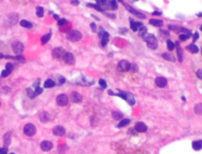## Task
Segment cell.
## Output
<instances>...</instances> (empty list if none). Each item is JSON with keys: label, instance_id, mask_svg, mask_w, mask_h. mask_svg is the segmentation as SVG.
<instances>
[{"label": "cell", "instance_id": "cell-1", "mask_svg": "<svg viewBox=\"0 0 202 154\" xmlns=\"http://www.w3.org/2000/svg\"><path fill=\"white\" fill-rule=\"evenodd\" d=\"M143 40L147 43V46L151 49H156L158 46V41L157 39L155 37L154 35L151 33H145L142 36Z\"/></svg>", "mask_w": 202, "mask_h": 154}, {"label": "cell", "instance_id": "cell-2", "mask_svg": "<svg viewBox=\"0 0 202 154\" xmlns=\"http://www.w3.org/2000/svg\"><path fill=\"white\" fill-rule=\"evenodd\" d=\"M66 38H67L68 41H70L71 42H77V41L82 40V34L80 33L79 31L73 30V31H70L67 33Z\"/></svg>", "mask_w": 202, "mask_h": 154}, {"label": "cell", "instance_id": "cell-3", "mask_svg": "<svg viewBox=\"0 0 202 154\" xmlns=\"http://www.w3.org/2000/svg\"><path fill=\"white\" fill-rule=\"evenodd\" d=\"M36 126L32 123H28L24 127V133H25V135H27L29 137L34 136L36 134Z\"/></svg>", "mask_w": 202, "mask_h": 154}, {"label": "cell", "instance_id": "cell-4", "mask_svg": "<svg viewBox=\"0 0 202 154\" xmlns=\"http://www.w3.org/2000/svg\"><path fill=\"white\" fill-rule=\"evenodd\" d=\"M131 63L127 60H121L118 64V70L121 72H127L130 70Z\"/></svg>", "mask_w": 202, "mask_h": 154}, {"label": "cell", "instance_id": "cell-5", "mask_svg": "<svg viewBox=\"0 0 202 154\" xmlns=\"http://www.w3.org/2000/svg\"><path fill=\"white\" fill-rule=\"evenodd\" d=\"M62 59H63V61L68 65L72 66V65H74V63H75V58H74L73 55L68 51H66Z\"/></svg>", "mask_w": 202, "mask_h": 154}, {"label": "cell", "instance_id": "cell-6", "mask_svg": "<svg viewBox=\"0 0 202 154\" xmlns=\"http://www.w3.org/2000/svg\"><path fill=\"white\" fill-rule=\"evenodd\" d=\"M66 53V51L63 48H55L52 51V56L55 59H63L64 54Z\"/></svg>", "mask_w": 202, "mask_h": 154}, {"label": "cell", "instance_id": "cell-7", "mask_svg": "<svg viewBox=\"0 0 202 154\" xmlns=\"http://www.w3.org/2000/svg\"><path fill=\"white\" fill-rule=\"evenodd\" d=\"M56 103L59 106H66L68 104V97L66 94H60L56 98Z\"/></svg>", "mask_w": 202, "mask_h": 154}, {"label": "cell", "instance_id": "cell-8", "mask_svg": "<svg viewBox=\"0 0 202 154\" xmlns=\"http://www.w3.org/2000/svg\"><path fill=\"white\" fill-rule=\"evenodd\" d=\"M168 28H169V29H171V30H172V31H174L175 32H178V33H183V32H184V33H190V32L188 29H185L183 27H181V26L175 25H169Z\"/></svg>", "mask_w": 202, "mask_h": 154}, {"label": "cell", "instance_id": "cell-9", "mask_svg": "<svg viewBox=\"0 0 202 154\" xmlns=\"http://www.w3.org/2000/svg\"><path fill=\"white\" fill-rule=\"evenodd\" d=\"M12 49H13V51H14V52L15 54L19 55V54H21L22 52H23V51H24V46H23V44H22L21 42L16 41V42H14V43L12 44Z\"/></svg>", "mask_w": 202, "mask_h": 154}, {"label": "cell", "instance_id": "cell-10", "mask_svg": "<svg viewBox=\"0 0 202 154\" xmlns=\"http://www.w3.org/2000/svg\"><path fill=\"white\" fill-rule=\"evenodd\" d=\"M124 5H125V6H126V10H129L131 14H133L134 16H136L137 17H138V18H140V19H145V18L146 17V16H145L144 14H142V13H140V12L136 10L133 9V7L130 6L129 5H127V4H124Z\"/></svg>", "mask_w": 202, "mask_h": 154}, {"label": "cell", "instance_id": "cell-11", "mask_svg": "<svg viewBox=\"0 0 202 154\" xmlns=\"http://www.w3.org/2000/svg\"><path fill=\"white\" fill-rule=\"evenodd\" d=\"M70 99L73 103L77 104L82 101V95L77 92H72L70 96Z\"/></svg>", "mask_w": 202, "mask_h": 154}, {"label": "cell", "instance_id": "cell-12", "mask_svg": "<svg viewBox=\"0 0 202 154\" xmlns=\"http://www.w3.org/2000/svg\"><path fill=\"white\" fill-rule=\"evenodd\" d=\"M66 133V130L63 126H55L53 129V133L55 136H63Z\"/></svg>", "mask_w": 202, "mask_h": 154}, {"label": "cell", "instance_id": "cell-13", "mask_svg": "<svg viewBox=\"0 0 202 154\" xmlns=\"http://www.w3.org/2000/svg\"><path fill=\"white\" fill-rule=\"evenodd\" d=\"M40 148L44 152H48L53 148V144L49 141H44L40 144Z\"/></svg>", "mask_w": 202, "mask_h": 154}, {"label": "cell", "instance_id": "cell-14", "mask_svg": "<svg viewBox=\"0 0 202 154\" xmlns=\"http://www.w3.org/2000/svg\"><path fill=\"white\" fill-rule=\"evenodd\" d=\"M156 84L159 88H164L167 85V81L164 77H158L156 78Z\"/></svg>", "mask_w": 202, "mask_h": 154}, {"label": "cell", "instance_id": "cell-15", "mask_svg": "<svg viewBox=\"0 0 202 154\" xmlns=\"http://www.w3.org/2000/svg\"><path fill=\"white\" fill-rule=\"evenodd\" d=\"M137 132H140V133H143V132H145L147 131V126L142 123V122H138L135 124V128H134Z\"/></svg>", "mask_w": 202, "mask_h": 154}, {"label": "cell", "instance_id": "cell-16", "mask_svg": "<svg viewBox=\"0 0 202 154\" xmlns=\"http://www.w3.org/2000/svg\"><path fill=\"white\" fill-rule=\"evenodd\" d=\"M176 47H177V55H178V61L180 63L183 62V49H181V48L180 47L178 42H176L175 44Z\"/></svg>", "mask_w": 202, "mask_h": 154}, {"label": "cell", "instance_id": "cell-17", "mask_svg": "<svg viewBox=\"0 0 202 154\" xmlns=\"http://www.w3.org/2000/svg\"><path fill=\"white\" fill-rule=\"evenodd\" d=\"M39 120L41 121L42 123H48L49 120H50V115L47 112H43L40 114L39 115Z\"/></svg>", "mask_w": 202, "mask_h": 154}, {"label": "cell", "instance_id": "cell-18", "mask_svg": "<svg viewBox=\"0 0 202 154\" xmlns=\"http://www.w3.org/2000/svg\"><path fill=\"white\" fill-rule=\"evenodd\" d=\"M109 41V33L107 32H104L102 36V41H101V44L102 46H106Z\"/></svg>", "mask_w": 202, "mask_h": 154}, {"label": "cell", "instance_id": "cell-19", "mask_svg": "<svg viewBox=\"0 0 202 154\" xmlns=\"http://www.w3.org/2000/svg\"><path fill=\"white\" fill-rule=\"evenodd\" d=\"M126 101L128 102V104H129L130 105H131V106L134 105V104H135V99H134V97H133V96L131 93H129V92H126Z\"/></svg>", "mask_w": 202, "mask_h": 154}, {"label": "cell", "instance_id": "cell-20", "mask_svg": "<svg viewBox=\"0 0 202 154\" xmlns=\"http://www.w3.org/2000/svg\"><path fill=\"white\" fill-rule=\"evenodd\" d=\"M141 25H142V24L140 22H135L133 21H130V28L133 32H137Z\"/></svg>", "mask_w": 202, "mask_h": 154}, {"label": "cell", "instance_id": "cell-21", "mask_svg": "<svg viewBox=\"0 0 202 154\" xmlns=\"http://www.w3.org/2000/svg\"><path fill=\"white\" fill-rule=\"evenodd\" d=\"M149 23L154 26H157V27H161L163 26L164 25V22L163 21L161 20H158V19H151V20L149 21Z\"/></svg>", "mask_w": 202, "mask_h": 154}, {"label": "cell", "instance_id": "cell-22", "mask_svg": "<svg viewBox=\"0 0 202 154\" xmlns=\"http://www.w3.org/2000/svg\"><path fill=\"white\" fill-rule=\"evenodd\" d=\"M162 57H163V59H164L165 60H167V61H170V62H174L175 61L174 57L172 55H171V54H169L167 52L164 53L162 55Z\"/></svg>", "mask_w": 202, "mask_h": 154}, {"label": "cell", "instance_id": "cell-23", "mask_svg": "<svg viewBox=\"0 0 202 154\" xmlns=\"http://www.w3.org/2000/svg\"><path fill=\"white\" fill-rule=\"evenodd\" d=\"M111 116L114 119L119 120V119H122L123 118V115L119 111H113L112 114H111Z\"/></svg>", "mask_w": 202, "mask_h": 154}, {"label": "cell", "instance_id": "cell-24", "mask_svg": "<svg viewBox=\"0 0 202 154\" xmlns=\"http://www.w3.org/2000/svg\"><path fill=\"white\" fill-rule=\"evenodd\" d=\"M186 49L188 50V51H190L191 53H193V54H195V53H197L198 51H199V48L194 44H190L187 48H186Z\"/></svg>", "mask_w": 202, "mask_h": 154}, {"label": "cell", "instance_id": "cell-25", "mask_svg": "<svg viewBox=\"0 0 202 154\" xmlns=\"http://www.w3.org/2000/svg\"><path fill=\"white\" fill-rule=\"evenodd\" d=\"M192 146L193 148V149L195 150H200L202 149V140L200 141H195L193 142Z\"/></svg>", "mask_w": 202, "mask_h": 154}, {"label": "cell", "instance_id": "cell-26", "mask_svg": "<svg viewBox=\"0 0 202 154\" xmlns=\"http://www.w3.org/2000/svg\"><path fill=\"white\" fill-rule=\"evenodd\" d=\"M194 111L197 115H202V103H198L194 107Z\"/></svg>", "mask_w": 202, "mask_h": 154}, {"label": "cell", "instance_id": "cell-27", "mask_svg": "<svg viewBox=\"0 0 202 154\" xmlns=\"http://www.w3.org/2000/svg\"><path fill=\"white\" fill-rule=\"evenodd\" d=\"M10 141H11V134L10 133H6V135L4 137V145L6 148L10 144Z\"/></svg>", "mask_w": 202, "mask_h": 154}, {"label": "cell", "instance_id": "cell-28", "mask_svg": "<svg viewBox=\"0 0 202 154\" xmlns=\"http://www.w3.org/2000/svg\"><path fill=\"white\" fill-rule=\"evenodd\" d=\"M20 25H21V26H22L24 28H27V29H31L32 27V24L26 20H22L20 22Z\"/></svg>", "mask_w": 202, "mask_h": 154}, {"label": "cell", "instance_id": "cell-29", "mask_svg": "<svg viewBox=\"0 0 202 154\" xmlns=\"http://www.w3.org/2000/svg\"><path fill=\"white\" fill-rule=\"evenodd\" d=\"M55 85V82L54 81H52V80H51V79H48V80H47L45 82H44V88H46V89H50V88H52V87H54Z\"/></svg>", "mask_w": 202, "mask_h": 154}, {"label": "cell", "instance_id": "cell-30", "mask_svg": "<svg viewBox=\"0 0 202 154\" xmlns=\"http://www.w3.org/2000/svg\"><path fill=\"white\" fill-rule=\"evenodd\" d=\"M130 120L128 119H124L123 120H121V122H119L118 125V128H122V127H124L126 126H127L128 124H130Z\"/></svg>", "mask_w": 202, "mask_h": 154}, {"label": "cell", "instance_id": "cell-31", "mask_svg": "<svg viewBox=\"0 0 202 154\" xmlns=\"http://www.w3.org/2000/svg\"><path fill=\"white\" fill-rule=\"evenodd\" d=\"M51 32H48V34H46V35H44V36H42V38H41V42H42V44H44L48 43V42L49 41V40L51 39Z\"/></svg>", "mask_w": 202, "mask_h": 154}, {"label": "cell", "instance_id": "cell-32", "mask_svg": "<svg viewBox=\"0 0 202 154\" xmlns=\"http://www.w3.org/2000/svg\"><path fill=\"white\" fill-rule=\"evenodd\" d=\"M191 36V33H181L179 35V40L181 41H185Z\"/></svg>", "mask_w": 202, "mask_h": 154}, {"label": "cell", "instance_id": "cell-33", "mask_svg": "<svg viewBox=\"0 0 202 154\" xmlns=\"http://www.w3.org/2000/svg\"><path fill=\"white\" fill-rule=\"evenodd\" d=\"M44 8L42 6H37L36 7V15L39 17H42L44 16Z\"/></svg>", "mask_w": 202, "mask_h": 154}, {"label": "cell", "instance_id": "cell-34", "mask_svg": "<svg viewBox=\"0 0 202 154\" xmlns=\"http://www.w3.org/2000/svg\"><path fill=\"white\" fill-rule=\"evenodd\" d=\"M167 48L169 51H173L175 48V44H174L171 40H167Z\"/></svg>", "mask_w": 202, "mask_h": 154}, {"label": "cell", "instance_id": "cell-35", "mask_svg": "<svg viewBox=\"0 0 202 154\" xmlns=\"http://www.w3.org/2000/svg\"><path fill=\"white\" fill-rule=\"evenodd\" d=\"M26 92H27V94H28V96L29 97V98H31V99H34V98L36 97V94H35V92H34L31 89L28 88V89H26Z\"/></svg>", "mask_w": 202, "mask_h": 154}, {"label": "cell", "instance_id": "cell-36", "mask_svg": "<svg viewBox=\"0 0 202 154\" xmlns=\"http://www.w3.org/2000/svg\"><path fill=\"white\" fill-rule=\"evenodd\" d=\"M138 29H139V33H140V36H143L147 32V28L145 27L144 25H141Z\"/></svg>", "mask_w": 202, "mask_h": 154}, {"label": "cell", "instance_id": "cell-37", "mask_svg": "<svg viewBox=\"0 0 202 154\" xmlns=\"http://www.w3.org/2000/svg\"><path fill=\"white\" fill-rule=\"evenodd\" d=\"M110 3H111V10H117V9H118L117 2L115 1V0H111V1H110Z\"/></svg>", "mask_w": 202, "mask_h": 154}, {"label": "cell", "instance_id": "cell-38", "mask_svg": "<svg viewBox=\"0 0 202 154\" xmlns=\"http://www.w3.org/2000/svg\"><path fill=\"white\" fill-rule=\"evenodd\" d=\"M87 6H88L93 7L94 9H96V10H98V11H103V9L101 8L99 6H98L97 4H88Z\"/></svg>", "mask_w": 202, "mask_h": 154}, {"label": "cell", "instance_id": "cell-39", "mask_svg": "<svg viewBox=\"0 0 202 154\" xmlns=\"http://www.w3.org/2000/svg\"><path fill=\"white\" fill-rule=\"evenodd\" d=\"M12 70H13V65H12L11 63H6V70H7V71L10 73L11 71H12Z\"/></svg>", "mask_w": 202, "mask_h": 154}, {"label": "cell", "instance_id": "cell-40", "mask_svg": "<svg viewBox=\"0 0 202 154\" xmlns=\"http://www.w3.org/2000/svg\"><path fill=\"white\" fill-rule=\"evenodd\" d=\"M99 84L100 85V86L102 87L103 89H106L107 88V83L104 79H100L99 82Z\"/></svg>", "mask_w": 202, "mask_h": 154}, {"label": "cell", "instance_id": "cell-41", "mask_svg": "<svg viewBox=\"0 0 202 154\" xmlns=\"http://www.w3.org/2000/svg\"><path fill=\"white\" fill-rule=\"evenodd\" d=\"M130 70H131V71H133V72H137L138 71V67H137V66L136 65V64H131V67H130Z\"/></svg>", "mask_w": 202, "mask_h": 154}, {"label": "cell", "instance_id": "cell-42", "mask_svg": "<svg viewBox=\"0 0 202 154\" xmlns=\"http://www.w3.org/2000/svg\"><path fill=\"white\" fill-rule=\"evenodd\" d=\"M35 94H36V96H37V95H39V94H41L42 92H43V89L42 88H39V87H37L36 89V90H35Z\"/></svg>", "mask_w": 202, "mask_h": 154}, {"label": "cell", "instance_id": "cell-43", "mask_svg": "<svg viewBox=\"0 0 202 154\" xmlns=\"http://www.w3.org/2000/svg\"><path fill=\"white\" fill-rule=\"evenodd\" d=\"M67 23V21L66 20V19H59V20L58 21V24L59 25H65V24H66Z\"/></svg>", "mask_w": 202, "mask_h": 154}, {"label": "cell", "instance_id": "cell-44", "mask_svg": "<svg viewBox=\"0 0 202 154\" xmlns=\"http://www.w3.org/2000/svg\"><path fill=\"white\" fill-rule=\"evenodd\" d=\"M10 74V73L7 71V70H3L2 71V73H1V76L3 77V78H6V77L8 76Z\"/></svg>", "mask_w": 202, "mask_h": 154}, {"label": "cell", "instance_id": "cell-45", "mask_svg": "<svg viewBox=\"0 0 202 154\" xmlns=\"http://www.w3.org/2000/svg\"><path fill=\"white\" fill-rule=\"evenodd\" d=\"M65 82H66V79L63 78V77H60V78H58V83H59V85H63V84H64Z\"/></svg>", "mask_w": 202, "mask_h": 154}, {"label": "cell", "instance_id": "cell-46", "mask_svg": "<svg viewBox=\"0 0 202 154\" xmlns=\"http://www.w3.org/2000/svg\"><path fill=\"white\" fill-rule=\"evenodd\" d=\"M90 27H91V29H92V32H96V24L94 23V22H92V23H91V25H90Z\"/></svg>", "mask_w": 202, "mask_h": 154}, {"label": "cell", "instance_id": "cell-47", "mask_svg": "<svg viewBox=\"0 0 202 154\" xmlns=\"http://www.w3.org/2000/svg\"><path fill=\"white\" fill-rule=\"evenodd\" d=\"M197 76L198 78H200V79L202 80V70H198L197 71Z\"/></svg>", "mask_w": 202, "mask_h": 154}, {"label": "cell", "instance_id": "cell-48", "mask_svg": "<svg viewBox=\"0 0 202 154\" xmlns=\"http://www.w3.org/2000/svg\"><path fill=\"white\" fill-rule=\"evenodd\" d=\"M199 38V33L198 32H196L194 35H193V42L197 41V40Z\"/></svg>", "mask_w": 202, "mask_h": 154}, {"label": "cell", "instance_id": "cell-49", "mask_svg": "<svg viewBox=\"0 0 202 154\" xmlns=\"http://www.w3.org/2000/svg\"><path fill=\"white\" fill-rule=\"evenodd\" d=\"M0 154H7V148H6V147L3 148Z\"/></svg>", "mask_w": 202, "mask_h": 154}, {"label": "cell", "instance_id": "cell-50", "mask_svg": "<svg viewBox=\"0 0 202 154\" xmlns=\"http://www.w3.org/2000/svg\"><path fill=\"white\" fill-rule=\"evenodd\" d=\"M71 3L73 4V5H78L79 4V1H78V0H72V1H71Z\"/></svg>", "mask_w": 202, "mask_h": 154}, {"label": "cell", "instance_id": "cell-51", "mask_svg": "<svg viewBox=\"0 0 202 154\" xmlns=\"http://www.w3.org/2000/svg\"><path fill=\"white\" fill-rule=\"evenodd\" d=\"M162 14V13H160V12H157V11H156V12H153L152 13V15H161Z\"/></svg>", "mask_w": 202, "mask_h": 154}, {"label": "cell", "instance_id": "cell-52", "mask_svg": "<svg viewBox=\"0 0 202 154\" xmlns=\"http://www.w3.org/2000/svg\"><path fill=\"white\" fill-rule=\"evenodd\" d=\"M54 17H55V19H56V20H59V17H58V15H56V14H54Z\"/></svg>", "mask_w": 202, "mask_h": 154}, {"label": "cell", "instance_id": "cell-53", "mask_svg": "<svg viewBox=\"0 0 202 154\" xmlns=\"http://www.w3.org/2000/svg\"><path fill=\"white\" fill-rule=\"evenodd\" d=\"M108 94H109V95H115V93H114L111 90H108Z\"/></svg>", "mask_w": 202, "mask_h": 154}, {"label": "cell", "instance_id": "cell-54", "mask_svg": "<svg viewBox=\"0 0 202 154\" xmlns=\"http://www.w3.org/2000/svg\"><path fill=\"white\" fill-rule=\"evenodd\" d=\"M3 58H4V55L2 53H0V59H3Z\"/></svg>", "mask_w": 202, "mask_h": 154}, {"label": "cell", "instance_id": "cell-55", "mask_svg": "<svg viewBox=\"0 0 202 154\" xmlns=\"http://www.w3.org/2000/svg\"><path fill=\"white\" fill-rule=\"evenodd\" d=\"M197 16H198V17H201V16H202V13H200V14H197Z\"/></svg>", "mask_w": 202, "mask_h": 154}, {"label": "cell", "instance_id": "cell-56", "mask_svg": "<svg viewBox=\"0 0 202 154\" xmlns=\"http://www.w3.org/2000/svg\"><path fill=\"white\" fill-rule=\"evenodd\" d=\"M183 101H186V98H185L184 97H183Z\"/></svg>", "mask_w": 202, "mask_h": 154}, {"label": "cell", "instance_id": "cell-57", "mask_svg": "<svg viewBox=\"0 0 202 154\" xmlns=\"http://www.w3.org/2000/svg\"><path fill=\"white\" fill-rule=\"evenodd\" d=\"M119 2H123V0H118Z\"/></svg>", "mask_w": 202, "mask_h": 154}, {"label": "cell", "instance_id": "cell-58", "mask_svg": "<svg viewBox=\"0 0 202 154\" xmlns=\"http://www.w3.org/2000/svg\"><path fill=\"white\" fill-rule=\"evenodd\" d=\"M200 30H201V31H202V26H201V27H200Z\"/></svg>", "mask_w": 202, "mask_h": 154}, {"label": "cell", "instance_id": "cell-59", "mask_svg": "<svg viewBox=\"0 0 202 154\" xmlns=\"http://www.w3.org/2000/svg\"><path fill=\"white\" fill-rule=\"evenodd\" d=\"M1 151H2V149H0V152H1Z\"/></svg>", "mask_w": 202, "mask_h": 154}, {"label": "cell", "instance_id": "cell-60", "mask_svg": "<svg viewBox=\"0 0 202 154\" xmlns=\"http://www.w3.org/2000/svg\"><path fill=\"white\" fill-rule=\"evenodd\" d=\"M133 1H137V0H133Z\"/></svg>", "mask_w": 202, "mask_h": 154}, {"label": "cell", "instance_id": "cell-61", "mask_svg": "<svg viewBox=\"0 0 202 154\" xmlns=\"http://www.w3.org/2000/svg\"><path fill=\"white\" fill-rule=\"evenodd\" d=\"M0 105H1V103H0Z\"/></svg>", "mask_w": 202, "mask_h": 154}, {"label": "cell", "instance_id": "cell-62", "mask_svg": "<svg viewBox=\"0 0 202 154\" xmlns=\"http://www.w3.org/2000/svg\"><path fill=\"white\" fill-rule=\"evenodd\" d=\"M11 154H14V153H11Z\"/></svg>", "mask_w": 202, "mask_h": 154}]
</instances>
